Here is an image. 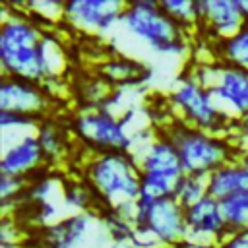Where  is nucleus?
I'll list each match as a JSON object with an SVG mask.
<instances>
[{"label": "nucleus", "mask_w": 248, "mask_h": 248, "mask_svg": "<svg viewBox=\"0 0 248 248\" xmlns=\"http://www.w3.org/2000/svg\"><path fill=\"white\" fill-rule=\"evenodd\" d=\"M134 225L138 231L149 234L159 246H174L186 242V207L174 196L167 198H140L136 202Z\"/></svg>", "instance_id": "1a4fd4ad"}, {"label": "nucleus", "mask_w": 248, "mask_h": 248, "mask_svg": "<svg viewBox=\"0 0 248 248\" xmlns=\"http://www.w3.org/2000/svg\"><path fill=\"white\" fill-rule=\"evenodd\" d=\"M242 128H244V132L248 134V120H244V122H242Z\"/></svg>", "instance_id": "7c9ffc66"}, {"label": "nucleus", "mask_w": 248, "mask_h": 248, "mask_svg": "<svg viewBox=\"0 0 248 248\" xmlns=\"http://www.w3.org/2000/svg\"><path fill=\"white\" fill-rule=\"evenodd\" d=\"M25 188H27V178L2 174V180H0V202H2L4 215H8L10 209L16 211V205L21 202V198L25 194Z\"/></svg>", "instance_id": "a878e982"}, {"label": "nucleus", "mask_w": 248, "mask_h": 248, "mask_svg": "<svg viewBox=\"0 0 248 248\" xmlns=\"http://www.w3.org/2000/svg\"><path fill=\"white\" fill-rule=\"evenodd\" d=\"M159 4L184 31L194 33L200 29V0H161Z\"/></svg>", "instance_id": "aec40b11"}, {"label": "nucleus", "mask_w": 248, "mask_h": 248, "mask_svg": "<svg viewBox=\"0 0 248 248\" xmlns=\"http://www.w3.org/2000/svg\"><path fill=\"white\" fill-rule=\"evenodd\" d=\"M161 132L174 143L184 170L190 174L207 178L219 167L238 159L234 143L221 134L188 126L176 118L170 120Z\"/></svg>", "instance_id": "20e7f679"}, {"label": "nucleus", "mask_w": 248, "mask_h": 248, "mask_svg": "<svg viewBox=\"0 0 248 248\" xmlns=\"http://www.w3.org/2000/svg\"><path fill=\"white\" fill-rule=\"evenodd\" d=\"M0 17L2 76L50 83L66 68L64 46L52 31L35 21L23 6L4 2Z\"/></svg>", "instance_id": "f257e3e1"}, {"label": "nucleus", "mask_w": 248, "mask_h": 248, "mask_svg": "<svg viewBox=\"0 0 248 248\" xmlns=\"http://www.w3.org/2000/svg\"><path fill=\"white\" fill-rule=\"evenodd\" d=\"M219 248H248V231H240V232H231Z\"/></svg>", "instance_id": "bb28decb"}, {"label": "nucleus", "mask_w": 248, "mask_h": 248, "mask_svg": "<svg viewBox=\"0 0 248 248\" xmlns=\"http://www.w3.org/2000/svg\"><path fill=\"white\" fill-rule=\"evenodd\" d=\"M64 4L60 0H37V2H29L25 4V12L39 21L43 27L48 23H56L62 21L64 17Z\"/></svg>", "instance_id": "b1692460"}, {"label": "nucleus", "mask_w": 248, "mask_h": 248, "mask_svg": "<svg viewBox=\"0 0 248 248\" xmlns=\"http://www.w3.org/2000/svg\"><path fill=\"white\" fill-rule=\"evenodd\" d=\"M231 234L225 221L221 202L205 196L198 203L186 207V242L194 248H219Z\"/></svg>", "instance_id": "f8f14e48"}, {"label": "nucleus", "mask_w": 248, "mask_h": 248, "mask_svg": "<svg viewBox=\"0 0 248 248\" xmlns=\"http://www.w3.org/2000/svg\"><path fill=\"white\" fill-rule=\"evenodd\" d=\"M97 219H101L97 211L70 213L56 223L39 229L37 236L52 248H81L89 238V232L93 231Z\"/></svg>", "instance_id": "2eb2a0df"}, {"label": "nucleus", "mask_w": 248, "mask_h": 248, "mask_svg": "<svg viewBox=\"0 0 248 248\" xmlns=\"http://www.w3.org/2000/svg\"><path fill=\"white\" fill-rule=\"evenodd\" d=\"M248 184V169H244L238 159L219 167L207 176V194L215 200H225L236 192H244Z\"/></svg>", "instance_id": "f3484780"}, {"label": "nucleus", "mask_w": 248, "mask_h": 248, "mask_svg": "<svg viewBox=\"0 0 248 248\" xmlns=\"http://www.w3.org/2000/svg\"><path fill=\"white\" fill-rule=\"evenodd\" d=\"M19 248H52V246H50V244H46L45 240H41V238L35 234L33 238H27Z\"/></svg>", "instance_id": "cd10ccee"}, {"label": "nucleus", "mask_w": 248, "mask_h": 248, "mask_svg": "<svg viewBox=\"0 0 248 248\" xmlns=\"http://www.w3.org/2000/svg\"><path fill=\"white\" fill-rule=\"evenodd\" d=\"M134 155L141 174L140 198L157 200L172 196L176 184L186 174L174 143L163 132H157L147 141H143L140 149L134 151Z\"/></svg>", "instance_id": "39448f33"}, {"label": "nucleus", "mask_w": 248, "mask_h": 248, "mask_svg": "<svg viewBox=\"0 0 248 248\" xmlns=\"http://www.w3.org/2000/svg\"><path fill=\"white\" fill-rule=\"evenodd\" d=\"M62 202L68 209H72L74 213H85V211H99V200L95 196V192L89 188V184L85 180H70L66 184H62Z\"/></svg>", "instance_id": "6ab92c4d"}, {"label": "nucleus", "mask_w": 248, "mask_h": 248, "mask_svg": "<svg viewBox=\"0 0 248 248\" xmlns=\"http://www.w3.org/2000/svg\"><path fill=\"white\" fill-rule=\"evenodd\" d=\"M190 72L211 91L231 122L248 120V70L211 60L194 64Z\"/></svg>", "instance_id": "6e6552de"}, {"label": "nucleus", "mask_w": 248, "mask_h": 248, "mask_svg": "<svg viewBox=\"0 0 248 248\" xmlns=\"http://www.w3.org/2000/svg\"><path fill=\"white\" fill-rule=\"evenodd\" d=\"M159 248H194V246H190L188 242H182V244H174V246H159Z\"/></svg>", "instance_id": "c756f323"}, {"label": "nucleus", "mask_w": 248, "mask_h": 248, "mask_svg": "<svg viewBox=\"0 0 248 248\" xmlns=\"http://www.w3.org/2000/svg\"><path fill=\"white\" fill-rule=\"evenodd\" d=\"M54 95L46 83L2 76L0 81V110L19 112L43 120L50 116Z\"/></svg>", "instance_id": "9b49d317"}, {"label": "nucleus", "mask_w": 248, "mask_h": 248, "mask_svg": "<svg viewBox=\"0 0 248 248\" xmlns=\"http://www.w3.org/2000/svg\"><path fill=\"white\" fill-rule=\"evenodd\" d=\"M35 134H37V140L41 143V149L45 153L48 167L58 165L62 159H66L70 155L74 138L70 134L68 124H62L54 116H46L39 122Z\"/></svg>", "instance_id": "dca6fc26"}, {"label": "nucleus", "mask_w": 248, "mask_h": 248, "mask_svg": "<svg viewBox=\"0 0 248 248\" xmlns=\"http://www.w3.org/2000/svg\"><path fill=\"white\" fill-rule=\"evenodd\" d=\"M41 120L27 116V114H19V112H10V110H0V130H2V138L8 136H17V134H29L35 132Z\"/></svg>", "instance_id": "393cba45"}, {"label": "nucleus", "mask_w": 248, "mask_h": 248, "mask_svg": "<svg viewBox=\"0 0 248 248\" xmlns=\"http://www.w3.org/2000/svg\"><path fill=\"white\" fill-rule=\"evenodd\" d=\"M120 27L132 39L145 45L155 54L186 56L192 48L188 31L170 19L155 0H132L120 16Z\"/></svg>", "instance_id": "7ed1b4c3"}, {"label": "nucleus", "mask_w": 248, "mask_h": 248, "mask_svg": "<svg viewBox=\"0 0 248 248\" xmlns=\"http://www.w3.org/2000/svg\"><path fill=\"white\" fill-rule=\"evenodd\" d=\"M101 70H103L107 81H116V83H126V85L145 81L141 62H136V60H130L124 56L107 60Z\"/></svg>", "instance_id": "412c9836"}, {"label": "nucleus", "mask_w": 248, "mask_h": 248, "mask_svg": "<svg viewBox=\"0 0 248 248\" xmlns=\"http://www.w3.org/2000/svg\"><path fill=\"white\" fill-rule=\"evenodd\" d=\"M81 180L89 184L99 200V211L136 203L141 194V174L132 151L89 155L81 165Z\"/></svg>", "instance_id": "f03ea898"}, {"label": "nucleus", "mask_w": 248, "mask_h": 248, "mask_svg": "<svg viewBox=\"0 0 248 248\" xmlns=\"http://www.w3.org/2000/svg\"><path fill=\"white\" fill-rule=\"evenodd\" d=\"M74 141L91 155L112 151H134L136 140L124 116L108 108H83L68 122Z\"/></svg>", "instance_id": "423d86ee"}, {"label": "nucleus", "mask_w": 248, "mask_h": 248, "mask_svg": "<svg viewBox=\"0 0 248 248\" xmlns=\"http://www.w3.org/2000/svg\"><path fill=\"white\" fill-rule=\"evenodd\" d=\"M2 157H0V172L17 178H29L41 169L48 167L41 143L35 132L17 134L2 138Z\"/></svg>", "instance_id": "ddd939ff"}, {"label": "nucleus", "mask_w": 248, "mask_h": 248, "mask_svg": "<svg viewBox=\"0 0 248 248\" xmlns=\"http://www.w3.org/2000/svg\"><path fill=\"white\" fill-rule=\"evenodd\" d=\"M209 45H211L213 60L248 70V23L242 25L234 35Z\"/></svg>", "instance_id": "a211bd4d"}, {"label": "nucleus", "mask_w": 248, "mask_h": 248, "mask_svg": "<svg viewBox=\"0 0 248 248\" xmlns=\"http://www.w3.org/2000/svg\"><path fill=\"white\" fill-rule=\"evenodd\" d=\"M244 8H246V14H248V0H244Z\"/></svg>", "instance_id": "2f4dec72"}, {"label": "nucleus", "mask_w": 248, "mask_h": 248, "mask_svg": "<svg viewBox=\"0 0 248 248\" xmlns=\"http://www.w3.org/2000/svg\"><path fill=\"white\" fill-rule=\"evenodd\" d=\"M174 200L184 205V207H190L194 203H198L200 200H203L207 194V178L205 176H200V174H190L186 172L180 182L176 184L174 188Z\"/></svg>", "instance_id": "5701e85b"}, {"label": "nucleus", "mask_w": 248, "mask_h": 248, "mask_svg": "<svg viewBox=\"0 0 248 248\" xmlns=\"http://www.w3.org/2000/svg\"><path fill=\"white\" fill-rule=\"evenodd\" d=\"M221 209L231 232L248 231V192H236L221 200Z\"/></svg>", "instance_id": "4be33fe9"}, {"label": "nucleus", "mask_w": 248, "mask_h": 248, "mask_svg": "<svg viewBox=\"0 0 248 248\" xmlns=\"http://www.w3.org/2000/svg\"><path fill=\"white\" fill-rule=\"evenodd\" d=\"M238 163H240L244 169H248V147L238 153Z\"/></svg>", "instance_id": "c85d7f7f"}, {"label": "nucleus", "mask_w": 248, "mask_h": 248, "mask_svg": "<svg viewBox=\"0 0 248 248\" xmlns=\"http://www.w3.org/2000/svg\"><path fill=\"white\" fill-rule=\"evenodd\" d=\"M248 23L244 0H200V29L209 43L234 35Z\"/></svg>", "instance_id": "4468645a"}, {"label": "nucleus", "mask_w": 248, "mask_h": 248, "mask_svg": "<svg viewBox=\"0 0 248 248\" xmlns=\"http://www.w3.org/2000/svg\"><path fill=\"white\" fill-rule=\"evenodd\" d=\"M124 8L122 0H68L62 21L79 33L103 37L120 25Z\"/></svg>", "instance_id": "9d476101"}, {"label": "nucleus", "mask_w": 248, "mask_h": 248, "mask_svg": "<svg viewBox=\"0 0 248 248\" xmlns=\"http://www.w3.org/2000/svg\"><path fill=\"white\" fill-rule=\"evenodd\" d=\"M169 103L174 110V118L188 126L221 134L225 126L231 124L211 91L190 70L174 81L169 93Z\"/></svg>", "instance_id": "0eeeda50"}]
</instances>
